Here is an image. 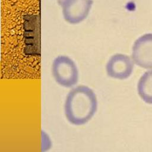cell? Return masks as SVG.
<instances>
[{
    "mask_svg": "<svg viewBox=\"0 0 152 152\" xmlns=\"http://www.w3.org/2000/svg\"><path fill=\"white\" fill-rule=\"evenodd\" d=\"M97 109L96 94L90 87L80 85L71 89L67 94L64 104L66 119L74 125L88 122Z\"/></svg>",
    "mask_w": 152,
    "mask_h": 152,
    "instance_id": "cell-1",
    "label": "cell"
},
{
    "mask_svg": "<svg viewBox=\"0 0 152 152\" xmlns=\"http://www.w3.org/2000/svg\"><path fill=\"white\" fill-rule=\"evenodd\" d=\"M55 81L61 86L69 88L78 81V69L75 62L66 55H59L55 58L51 68Z\"/></svg>",
    "mask_w": 152,
    "mask_h": 152,
    "instance_id": "cell-2",
    "label": "cell"
},
{
    "mask_svg": "<svg viewBox=\"0 0 152 152\" xmlns=\"http://www.w3.org/2000/svg\"><path fill=\"white\" fill-rule=\"evenodd\" d=\"M63 17L71 24L83 21L88 15L93 4V0H59Z\"/></svg>",
    "mask_w": 152,
    "mask_h": 152,
    "instance_id": "cell-3",
    "label": "cell"
},
{
    "mask_svg": "<svg viewBox=\"0 0 152 152\" xmlns=\"http://www.w3.org/2000/svg\"><path fill=\"white\" fill-rule=\"evenodd\" d=\"M134 61L129 56L122 53L112 55L106 65V71L108 77L118 79L128 78L132 73Z\"/></svg>",
    "mask_w": 152,
    "mask_h": 152,
    "instance_id": "cell-4",
    "label": "cell"
},
{
    "mask_svg": "<svg viewBox=\"0 0 152 152\" xmlns=\"http://www.w3.org/2000/svg\"><path fill=\"white\" fill-rule=\"evenodd\" d=\"M132 59L141 68H152V33L145 34L135 41L132 48Z\"/></svg>",
    "mask_w": 152,
    "mask_h": 152,
    "instance_id": "cell-5",
    "label": "cell"
},
{
    "mask_svg": "<svg viewBox=\"0 0 152 152\" xmlns=\"http://www.w3.org/2000/svg\"><path fill=\"white\" fill-rule=\"evenodd\" d=\"M137 90L143 101L152 104V70L146 71L140 77L137 84Z\"/></svg>",
    "mask_w": 152,
    "mask_h": 152,
    "instance_id": "cell-6",
    "label": "cell"
}]
</instances>
